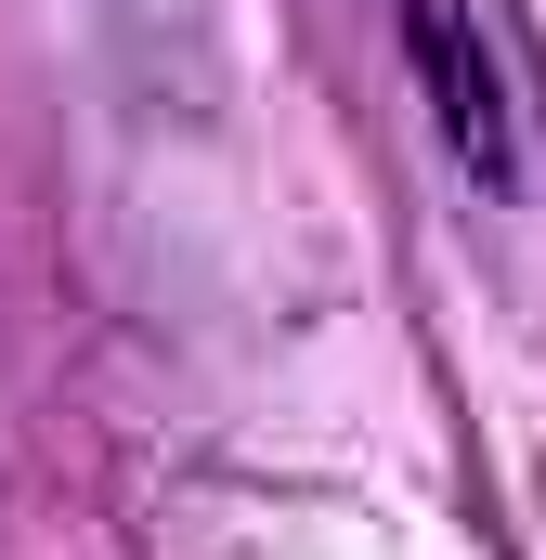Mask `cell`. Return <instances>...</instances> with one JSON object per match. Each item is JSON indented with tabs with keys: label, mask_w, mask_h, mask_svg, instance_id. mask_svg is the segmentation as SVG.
I'll return each mask as SVG.
<instances>
[{
	"label": "cell",
	"mask_w": 546,
	"mask_h": 560,
	"mask_svg": "<svg viewBox=\"0 0 546 560\" xmlns=\"http://www.w3.org/2000/svg\"><path fill=\"white\" fill-rule=\"evenodd\" d=\"M391 13H404V66H416V105H429L442 156L482 196H508L521 183V105H508V66L482 39V0H391Z\"/></svg>",
	"instance_id": "6da1fadb"
}]
</instances>
